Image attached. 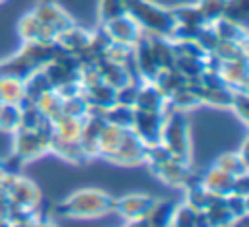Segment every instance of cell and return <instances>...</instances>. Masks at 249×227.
I'll return each mask as SVG.
<instances>
[{"label": "cell", "instance_id": "cell-10", "mask_svg": "<svg viewBox=\"0 0 249 227\" xmlns=\"http://www.w3.org/2000/svg\"><path fill=\"white\" fill-rule=\"evenodd\" d=\"M154 202H156V198H152L150 194H126V196L115 200L113 210L124 221H136V219H146Z\"/></svg>", "mask_w": 249, "mask_h": 227}, {"label": "cell", "instance_id": "cell-6", "mask_svg": "<svg viewBox=\"0 0 249 227\" xmlns=\"http://www.w3.org/2000/svg\"><path fill=\"white\" fill-rule=\"evenodd\" d=\"M163 120H165V113H154V111H138V109H134V122H132V128L130 130L146 146L160 144Z\"/></svg>", "mask_w": 249, "mask_h": 227}, {"label": "cell", "instance_id": "cell-61", "mask_svg": "<svg viewBox=\"0 0 249 227\" xmlns=\"http://www.w3.org/2000/svg\"><path fill=\"white\" fill-rule=\"evenodd\" d=\"M0 105H2V99H0Z\"/></svg>", "mask_w": 249, "mask_h": 227}, {"label": "cell", "instance_id": "cell-28", "mask_svg": "<svg viewBox=\"0 0 249 227\" xmlns=\"http://www.w3.org/2000/svg\"><path fill=\"white\" fill-rule=\"evenodd\" d=\"M212 54H216L222 62L247 58V41H218Z\"/></svg>", "mask_w": 249, "mask_h": 227}, {"label": "cell", "instance_id": "cell-33", "mask_svg": "<svg viewBox=\"0 0 249 227\" xmlns=\"http://www.w3.org/2000/svg\"><path fill=\"white\" fill-rule=\"evenodd\" d=\"M53 124H54V138H60V140H78L80 138L82 118L60 114L56 120H53Z\"/></svg>", "mask_w": 249, "mask_h": 227}, {"label": "cell", "instance_id": "cell-54", "mask_svg": "<svg viewBox=\"0 0 249 227\" xmlns=\"http://www.w3.org/2000/svg\"><path fill=\"white\" fill-rule=\"evenodd\" d=\"M195 227H212V225H210V219H208V215H206V211H196Z\"/></svg>", "mask_w": 249, "mask_h": 227}, {"label": "cell", "instance_id": "cell-36", "mask_svg": "<svg viewBox=\"0 0 249 227\" xmlns=\"http://www.w3.org/2000/svg\"><path fill=\"white\" fill-rule=\"evenodd\" d=\"M25 97L23 91V81L12 76H2L0 78V99L2 103H19Z\"/></svg>", "mask_w": 249, "mask_h": 227}, {"label": "cell", "instance_id": "cell-46", "mask_svg": "<svg viewBox=\"0 0 249 227\" xmlns=\"http://www.w3.org/2000/svg\"><path fill=\"white\" fill-rule=\"evenodd\" d=\"M33 219H37V210H29L23 206H16L10 202L8 210V221L12 225H29Z\"/></svg>", "mask_w": 249, "mask_h": 227}, {"label": "cell", "instance_id": "cell-8", "mask_svg": "<svg viewBox=\"0 0 249 227\" xmlns=\"http://www.w3.org/2000/svg\"><path fill=\"white\" fill-rule=\"evenodd\" d=\"M16 155H19L23 161H31L41 157L49 151V144L31 128H18L14 132V149Z\"/></svg>", "mask_w": 249, "mask_h": 227}, {"label": "cell", "instance_id": "cell-27", "mask_svg": "<svg viewBox=\"0 0 249 227\" xmlns=\"http://www.w3.org/2000/svg\"><path fill=\"white\" fill-rule=\"evenodd\" d=\"M123 132H124V128H119V126H113V124L105 122V126H103V130L99 134V142H97V146H99V157L107 159L119 147L121 138H123Z\"/></svg>", "mask_w": 249, "mask_h": 227}, {"label": "cell", "instance_id": "cell-59", "mask_svg": "<svg viewBox=\"0 0 249 227\" xmlns=\"http://www.w3.org/2000/svg\"><path fill=\"white\" fill-rule=\"evenodd\" d=\"M14 227H29V225H14Z\"/></svg>", "mask_w": 249, "mask_h": 227}, {"label": "cell", "instance_id": "cell-16", "mask_svg": "<svg viewBox=\"0 0 249 227\" xmlns=\"http://www.w3.org/2000/svg\"><path fill=\"white\" fill-rule=\"evenodd\" d=\"M82 95L84 99L88 101L89 109H101V111H107L109 107H113L117 103V89L111 87L109 83L101 81L93 87H88V89H82Z\"/></svg>", "mask_w": 249, "mask_h": 227}, {"label": "cell", "instance_id": "cell-21", "mask_svg": "<svg viewBox=\"0 0 249 227\" xmlns=\"http://www.w3.org/2000/svg\"><path fill=\"white\" fill-rule=\"evenodd\" d=\"M148 41L156 58V64L161 68H173L175 64V52L171 47V39L169 37H161V35H150L148 33Z\"/></svg>", "mask_w": 249, "mask_h": 227}, {"label": "cell", "instance_id": "cell-23", "mask_svg": "<svg viewBox=\"0 0 249 227\" xmlns=\"http://www.w3.org/2000/svg\"><path fill=\"white\" fill-rule=\"evenodd\" d=\"M210 27L214 29V33L220 41H247V27H243L235 21H230L226 17L216 19L214 23H210Z\"/></svg>", "mask_w": 249, "mask_h": 227}, {"label": "cell", "instance_id": "cell-38", "mask_svg": "<svg viewBox=\"0 0 249 227\" xmlns=\"http://www.w3.org/2000/svg\"><path fill=\"white\" fill-rule=\"evenodd\" d=\"M35 103H37V107L41 109V113H43L47 118H51V120H56V118L62 114V99H60V95H58L54 89L43 93Z\"/></svg>", "mask_w": 249, "mask_h": 227}, {"label": "cell", "instance_id": "cell-48", "mask_svg": "<svg viewBox=\"0 0 249 227\" xmlns=\"http://www.w3.org/2000/svg\"><path fill=\"white\" fill-rule=\"evenodd\" d=\"M230 109H233V113L241 118V122H247L249 120V97H247V91L233 89V97H231Z\"/></svg>", "mask_w": 249, "mask_h": 227}, {"label": "cell", "instance_id": "cell-34", "mask_svg": "<svg viewBox=\"0 0 249 227\" xmlns=\"http://www.w3.org/2000/svg\"><path fill=\"white\" fill-rule=\"evenodd\" d=\"M105 122L119 126V128H132L134 122V107H126V105H119L115 103L113 107H109L105 111Z\"/></svg>", "mask_w": 249, "mask_h": 227}, {"label": "cell", "instance_id": "cell-7", "mask_svg": "<svg viewBox=\"0 0 249 227\" xmlns=\"http://www.w3.org/2000/svg\"><path fill=\"white\" fill-rule=\"evenodd\" d=\"M144 153H146V144H142L140 138L130 128H124L119 147L107 157V161L117 165H138L144 163Z\"/></svg>", "mask_w": 249, "mask_h": 227}, {"label": "cell", "instance_id": "cell-4", "mask_svg": "<svg viewBox=\"0 0 249 227\" xmlns=\"http://www.w3.org/2000/svg\"><path fill=\"white\" fill-rule=\"evenodd\" d=\"M0 188L8 192V198L16 206H23L29 210H37L41 202V192L39 188L25 177L21 175H8L2 178Z\"/></svg>", "mask_w": 249, "mask_h": 227}, {"label": "cell", "instance_id": "cell-44", "mask_svg": "<svg viewBox=\"0 0 249 227\" xmlns=\"http://www.w3.org/2000/svg\"><path fill=\"white\" fill-rule=\"evenodd\" d=\"M121 16H124L123 0H99V23L101 25Z\"/></svg>", "mask_w": 249, "mask_h": 227}, {"label": "cell", "instance_id": "cell-50", "mask_svg": "<svg viewBox=\"0 0 249 227\" xmlns=\"http://www.w3.org/2000/svg\"><path fill=\"white\" fill-rule=\"evenodd\" d=\"M132 56V47L130 45H123V43H109L107 50H105V58L113 60V62H119V64H124L128 58Z\"/></svg>", "mask_w": 249, "mask_h": 227}, {"label": "cell", "instance_id": "cell-11", "mask_svg": "<svg viewBox=\"0 0 249 227\" xmlns=\"http://www.w3.org/2000/svg\"><path fill=\"white\" fill-rule=\"evenodd\" d=\"M132 58H134V64H136V70L142 81H152L156 74L160 72V66L156 64V58H154V52L148 41V33L144 31L138 37V41L132 45Z\"/></svg>", "mask_w": 249, "mask_h": 227}, {"label": "cell", "instance_id": "cell-17", "mask_svg": "<svg viewBox=\"0 0 249 227\" xmlns=\"http://www.w3.org/2000/svg\"><path fill=\"white\" fill-rule=\"evenodd\" d=\"M89 41H91V33L86 31V29H82V27H78L76 23L56 35V45L62 47L68 52H74V54H78L80 50H84L89 45Z\"/></svg>", "mask_w": 249, "mask_h": 227}, {"label": "cell", "instance_id": "cell-47", "mask_svg": "<svg viewBox=\"0 0 249 227\" xmlns=\"http://www.w3.org/2000/svg\"><path fill=\"white\" fill-rule=\"evenodd\" d=\"M224 202H226L230 213L233 215V219L243 217V215H247V211H249V200H247V196L228 194V196H224Z\"/></svg>", "mask_w": 249, "mask_h": 227}, {"label": "cell", "instance_id": "cell-35", "mask_svg": "<svg viewBox=\"0 0 249 227\" xmlns=\"http://www.w3.org/2000/svg\"><path fill=\"white\" fill-rule=\"evenodd\" d=\"M173 68L187 80H198V76L204 72V58H193V56H175Z\"/></svg>", "mask_w": 249, "mask_h": 227}, {"label": "cell", "instance_id": "cell-15", "mask_svg": "<svg viewBox=\"0 0 249 227\" xmlns=\"http://www.w3.org/2000/svg\"><path fill=\"white\" fill-rule=\"evenodd\" d=\"M218 74L224 78V81L231 89H241L247 91V78H249V68H247V58L241 60H228L222 62Z\"/></svg>", "mask_w": 249, "mask_h": 227}, {"label": "cell", "instance_id": "cell-58", "mask_svg": "<svg viewBox=\"0 0 249 227\" xmlns=\"http://www.w3.org/2000/svg\"><path fill=\"white\" fill-rule=\"evenodd\" d=\"M4 177H6V171H4V167H2V163H0V182H2Z\"/></svg>", "mask_w": 249, "mask_h": 227}, {"label": "cell", "instance_id": "cell-19", "mask_svg": "<svg viewBox=\"0 0 249 227\" xmlns=\"http://www.w3.org/2000/svg\"><path fill=\"white\" fill-rule=\"evenodd\" d=\"M95 64H97V68H99V74H101L103 81H105V83H109L111 87L119 89V87H123L124 83H128V81H130L128 72H126V68H124L123 64L113 62V60H109V58H105V56H103V58H99Z\"/></svg>", "mask_w": 249, "mask_h": 227}, {"label": "cell", "instance_id": "cell-9", "mask_svg": "<svg viewBox=\"0 0 249 227\" xmlns=\"http://www.w3.org/2000/svg\"><path fill=\"white\" fill-rule=\"evenodd\" d=\"M31 14H33L43 25H47L49 29H53L56 35L74 25L72 17H70L62 8H60L58 4H54V2H49V0H39V2L33 6Z\"/></svg>", "mask_w": 249, "mask_h": 227}, {"label": "cell", "instance_id": "cell-37", "mask_svg": "<svg viewBox=\"0 0 249 227\" xmlns=\"http://www.w3.org/2000/svg\"><path fill=\"white\" fill-rule=\"evenodd\" d=\"M21 124V111L18 103H2L0 105V130L16 132Z\"/></svg>", "mask_w": 249, "mask_h": 227}, {"label": "cell", "instance_id": "cell-31", "mask_svg": "<svg viewBox=\"0 0 249 227\" xmlns=\"http://www.w3.org/2000/svg\"><path fill=\"white\" fill-rule=\"evenodd\" d=\"M204 211H206L212 227H230L233 223V215L230 213V210L224 202V196H216Z\"/></svg>", "mask_w": 249, "mask_h": 227}, {"label": "cell", "instance_id": "cell-62", "mask_svg": "<svg viewBox=\"0 0 249 227\" xmlns=\"http://www.w3.org/2000/svg\"><path fill=\"white\" fill-rule=\"evenodd\" d=\"M0 2H2V0H0Z\"/></svg>", "mask_w": 249, "mask_h": 227}, {"label": "cell", "instance_id": "cell-24", "mask_svg": "<svg viewBox=\"0 0 249 227\" xmlns=\"http://www.w3.org/2000/svg\"><path fill=\"white\" fill-rule=\"evenodd\" d=\"M175 25H187V27H202L208 25L198 10L196 4H183V6H175L171 8Z\"/></svg>", "mask_w": 249, "mask_h": 227}, {"label": "cell", "instance_id": "cell-42", "mask_svg": "<svg viewBox=\"0 0 249 227\" xmlns=\"http://www.w3.org/2000/svg\"><path fill=\"white\" fill-rule=\"evenodd\" d=\"M88 111H89V105H88V101L84 99L82 93L62 99V114H66V116L84 118L88 114Z\"/></svg>", "mask_w": 249, "mask_h": 227}, {"label": "cell", "instance_id": "cell-56", "mask_svg": "<svg viewBox=\"0 0 249 227\" xmlns=\"http://www.w3.org/2000/svg\"><path fill=\"white\" fill-rule=\"evenodd\" d=\"M124 227H148L146 219H136V221H126Z\"/></svg>", "mask_w": 249, "mask_h": 227}, {"label": "cell", "instance_id": "cell-1", "mask_svg": "<svg viewBox=\"0 0 249 227\" xmlns=\"http://www.w3.org/2000/svg\"><path fill=\"white\" fill-rule=\"evenodd\" d=\"M115 208V198L99 188H84L72 192L58 208V215L74 219H91L109 213Z\"/></svg>", "mask_w": 249, "mask_h": 227}, {"label": "cell", "instance_id": "cell-25", "mask_svg": "<svg viewBox=\"0 0 249 227\" xmlns=\"http://www.w3.org/2000/svg\"><path fill=\"white\" fill-rule=\"evenodd\" d=\"M173 210H175V204L171 200H156L146 215L148 227H169Z\"/></svg>", "mask_w": 249, "mask_h": 227}, {"label": "cell", "instance_id": "cell-39", "mask_svg": "<svg viewBox=\"0 0 249 227\" xmlns=\"http://www.w3.org/2000/svg\"><path fill=\"white\" fill-rule=\"evenodd\" d=\"M19 111H21V128H31V130H35L37 128V124L43 120V113H41V109L37 107V103L33 101V99H29V97H23L19 103Z\"/></svg>", "mask_w": 249, "mask_h": 227}, {"label": "cell", "instance_id": "cell-3", "mask_svg": "<svg viewBox=\"0 0 249 227\" xmlns=\"http://www.w3.org/2000/svg\"><path fill=\"white\" fill-rule=\"evenodd\" d=\"M160 144H163L175 159L185 161V163L191 161V136H189L187 113L167 109L165 120L161 126Z\"/></svg>", "mask_w": 249, "mask_h": 227}, {"label": "cell", "instance_id": "cell-5", "mask_svg": "<svg viewBox=\"0 0 249 227\" xmlns=\"http://www.w3.org/2000/svg\"><path fill=\"white\" fill-rule=\"evenodd\" d=\"M161 182H165L167 186H173V188H187V186H193V184H198L202 175H196L195 171H191L189 163L185 161H179V159H169L167 163H163L161 167H158L156 171H152Z\"/></svg>", "mask_w": 249, "mask_h": 227}, {"label": "cell", "instance_id": "cell-26", "mask_svg": "<svg viewBox=\"0 0 249 227\" xmlns=\"http://www.w3.org/2000/svg\"><path fill=\"white\" fill-rule=\"evenodd\" d=\"M200 105H202L200 99H198L196 93L189 87V83L183 85L181 89H177L175 93H171V95L167 97V107L173 109V111H183V113H187V111L196 109V107H200Z\"/></svg>", "mask_w": 249, "mask_h": 227}, {"label": "cell", "instance_id": "cell-51", "mask_svg": "<svg viewBox=\"0 0 249 227\" xmlns=\"http://www.w3.org/2000/svg\"><path fill=\"white\" fill-rule=\"evenodd\" d=\"M138 87H140V83H136V81H128L123 87H119L117 89V103L119 105H126V107H134V101H136V95H138Z\"/></svg>", "mask_w": 249, "mask_h": 227}, {"label": "cell", "instance_id": "cell-60", "mask_svg": "<svg viewBox=\"0 0 249 227\" xmlns=\"http://www.w3.org/2000/svg\"><path fill=\"white\" fill-rule=\"evenodd\" d=\"M0 78H2V72H0Z\"/></svg>", "mask_w": 249, "mask_h": 227}, {"label": "cell", "instance_id": "cell-41", "mask_svg": "<svg viewBox=\"0 0 249 227\" xmlns=\"http://www.w3.org/2000/svg\"><path fill=\"white\" fill-rule=\"evenodd\" d=\"M226 2H228V0H198L196 6H198V10H200L204 21L210 25V23H214L216 19L224 17Z\"/></svg>", "mask_w": 249, "mask_h": 227}, {"label": "cell", "instance_id": "cell-14", "mask_svg": "<svg viewBox=\"0 0 249 227\" xmlns=\"http://www.w3.org/2000/svg\"><path fill=\"white\" fill-rule=\"evenodd\" d=\"M134 109H138V111H154V113H167L169 107H167V97L152 81H142L140 87H138Z\"/></svg>", "mask_w": 249, "mask_h": 227}, {"label": "cell", "instance_id": "cell-2", "mask_svg": "<svg viewBox=\"0 0 249 227\" xmlns=\"http://www.w3.org/2000/svg\"><path fill=\"white\" fill-rule=\"evenodd\" d=\"M124 14L130 16L144 33L171 37L175 19L171 8H163L152 0H123Z\"/></svg>", "mask_w": 249, "mask_h": 227}, {"label": "cell", "instance_id": "cell-32", "mask_svg": "<svg viewBox=\"0 0 249 227\" xmlns=\"http://www.w3.org/2000/svg\"><path fill=\"white\" fill-rule=\"evenodd\" d=\"M214 198H216V196H214L212 192H208L200 182L185 188V204L191 206V208L196 210V211H204V210L212 204Z\"/></svg>", "mask_w": 249, "mask_h": 227}, {"label": "cell", "instance_id": "cell-52", "mask_svg": "<svg viewBox=\"0 0 249 227\" xmlns=\"http://www.w3.org/2000/svg\"><path fill=\"white\" fill-rule=\"evenodd\" d=\"M2 163V167H4V171L8 173V175H19V171H21V167H23V159L19 157V155H16L14 151L6 157V159H2L0 161Z\"/></svg>", "mask_w": 249, "mask_h": 227}, {"label": "cell", "instance_id": "cell-18", "mask_svg": "<svg viewBox=\"0 0 249 227\" xmlns=\"http://www.w3.org/2000/svg\"><path fill=\"white\" fill-rule=\"evenodd\" d=\"M200 184H202L208 192H212L214 196H228V194L231 192L233 177L228 175V173H224V171L218 169V167H210V169L202 175Z\"/></svg>", "mask_w": 249, "mask_h": 227}, {"label": "cell", "instance_id": "cell-30", "mask_svg": "<svg viewBox=\"0 0 249 227\" xmlns=\"http://www.w3.org/2000/svg\"><path fill=\"white\" fill-rule=\"evenodd\" d=\"M214 167L222 169L224 173L231 175V177H239V175H247L249 173V161H245L237 151L231 153H224L216 159Z\"/></svg>", "mask_w": 249, "mask_h": 227}, {"label": "cell", "instance_id": "cell-29", "mask_svg": "<svg viewBox=\"0 0 249 227\" xmlns=\"http://www.w3.org/2000/svg\"><path fill=\"white\" fill-rule=\"evenodd\" d=\"M51 89H53V87H51V83H49V80H47L43 68L31 72V74L23 80L25 97H29V99H33V101H37L43 93H47V91H51Z\"/></svg>", "mask_w": 249, "mask_h": 227}, {"label": "cell", "instance_id": "cell-55", "mask_svg": "<svg viewBox=\"0 0 249 227\" xmlns=\"http://www.w3.org/2000/svg\"><path fill=\"white\" fill-rule=\"evenodd\" d=\"M29 227H56L54 223H51V221H45V219H33L31 223H29Z\"/></svg>", "mask_w": 249, "mask_h": 227}, {"label": "cell", "instance_id": "cell-13", "mask_svg": "<svg viewBox=\"0 0 249 227\" xmlns=\"http://www.w3.org/2000/svg\"><path fill=\"white\" fill-rule=\"evenodd\" d=\"M18 31H19V37L23 39V43H27V41L54 43V41H56V33H54L53 29H49L47 25H43L31 12L25 14V16L19 19Z\"/></svg>", "mask_w": 249, "mask_h": 227}, {"label": "cell", "instance_id": "cell-22", "mask_svg": "<svg viewBox=\"0 0 249 227\" xmlns=\"http://www.w3.org/2000/svg\"><path fill=\"white\" fill-rule=\"evenodd\" d=\"M152 83H154L165 97H169L171 93H175L177 89H181L183 85H187V80H185L175 68H161V70L156 74V78L152 80Z\"/></svg>", "mask_w": 249, "mask_h": 227}, {"label": "cell", "instance_id": "cell-20", "mask_svg": "<svg viewBox=\"0 0 249 227\" xmlns=\"http://www.w3.org/2000/svg\"><path fill=\"white\" fill-rule=\"evenodd\" d=\"M49 151H53L54 155H58L60 159L64 161H70V163H84L88 161L82 146L78 140H60V138H53L51 140V146H49Z\"/></svg>", "mask_w": 249, "mask_h": 227}, {"label": "cell", "instance_id": "cell-57", "mask_svg": "<svg viewBox=\"0 0 249 227\" xmlns=\"http://www.w3.org/2000/svg\"><path fill=\"white\" fill-rule=\"evenodd\" d=\"M0 227H14V225H12L8 219H2V221H0Z\"/></svg>", "mask_w": 249, "mask_h": 227}, {"label": "cell", "instance_id": "cell-40", "mask_svg": "<svg viewBox=\"0 0 249 227\" xmlns=\"http://www.w3.org/2000/svg\"><path fill=\"white\" fill-rule=\"evenodd\" d=\"M169 159H173V155L167 151V147H165L163 144H152V146H146L144 163L150 167V171H156L158 167H161V165L167 163Z\"/></svg>", "mask_w": 249, "mask_h": 227}, {"label": "cell", "instance_id": "cell-43", "mask_svg": "<svg viewBox=\"0 0 249 227\" xmlns=\"http://www.w3.org/2000/svg\"><path fill=\"white\" fill-rule=\"evenodd\" d=\"M195 217H196V210H193L185 202L183 204H175L169 227H195Z\"/></svg>", "mask_w": 249, "mask_h": 227}, {"label": "cell", "instance_id": "cell-12", "mask_svg": "<svg viewBox=\"0 0 249 227\" xmlns=\"http://www.w3.org/2000/svg\"><path fill=\"white\" fill-rule=\"evenodd\" d=\"M101 29L107 33V37L113 43H123V45H130V47L142 35V29L138 27V23L130 16H126V14L117 17V19H111V21L103 23Z\"/></svg>", "mask_w": 249, "mask_h": 227}, {"label": "cell", "instance_id": "cell-49", "mask_svg": "<svg viewBox=\"0 0 249 227\" xmlns=\"http://www.w3.org/2000/svg\"><path fill=\"white\" fill-rule=\"evenodd\" d=\"M195 41H196V45L208 54V52H212L214 50V47L218 45V37H216V33H214V29L210 27V25H202L200 29H198V33H196V37H195Z\"/></svg>", "mask_w": 249, "mask_h": 227}, {"label": "cell", "instance_id": "cell-53", "mask_svg": "<svg viewBox=\"0 0 249 227\" xmlns=\"http://www.w3.org/2000/svg\"><path fill=\"white\" fill-rule=\"evenodd\" d=\"M230 194L249 196V173H247V175L233 177V184H231V192H230Z\"/></svg>", "mask_w": 249, "mask_h": 227}, {"label": "cell", "instance_id": "cell-45", "mask_svg": "<svg viewBox=\"0 0 249 227\" xmlns=\"http://www.w3.org/2000/svg\"><path fill=\"white\" fill-rule=\"evenodd\" d=\"M247 0H228L226 2V12H224V17L230 19V21H235L239 25L245 27V19H247Z\"/></svg>", "mask_w": 249, "mask_h": 227}]
</instances>
